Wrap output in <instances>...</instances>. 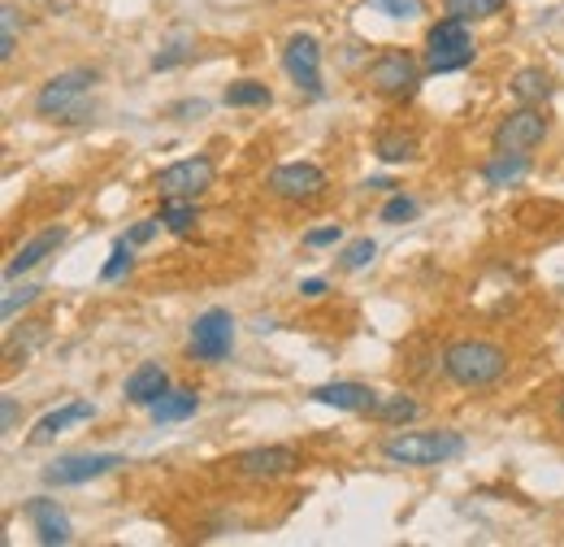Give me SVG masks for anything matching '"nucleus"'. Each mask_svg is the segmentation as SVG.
<instances>
[{"instance_id":"34","label":"nucleus","mask_w":564,"mask_h":547,"mask_svg":"<svg viewBox=\"0 0 564 547\" xmlns=\"http://www.w3.org/2000/svg\"><path fill=\"white\" fill-rule=\"evenodd\" d=\"M343 239V226L334 222V226H317V231H308L304 235V248H334Z\"/></svg>"},{"instance_id":"36","label":"nucleus","mask_w":564,"mask_h":547,"mask_svg":"<svg viewBox=\"0 0 564 547\" xmlns=\"http://www.w3.org/2000/svg\"><path fill=\"white\" fill-rule=\"evenodd\" d=\"M17 418H22L17 400H13V396H4V409H0V431H4V435H9V431H17Z\"/></svg>"},{"instance_id":"39","label":"nucleus","mask_w":564,"mask_h":547,"mask_svg":"<svg viewBox=\"0 0 564 547\" xmlns=\"http://www.w3.org/2000/svg\"><path fill=\"white\" fill-rule=\"evenodd\" d=\"M556 422L564 426V387H561V396H556Z\"/></svg>"},{"instance_id":"32","label":"nucleus","mask_w":564,"mask_h":547,"mask_svg":"<svg viewBox=\"0 0 564 547\" xmlns=\"http://www.w3.org/2000/svg\"><path fill=\"white\" fill-rule=\"evenodd\" d=\"M369 9H378L387 17H421L426 0H369Z\"/></svg>"},{"instance_id":"38","label":"nucleus","mask_w":564,"mask_h":547,"mask_svg":"<svg viewBox=\"0 0 564 547\" xmlns=\"http://www.w3.org/2000/svg\"><path fill=\"white\" fill-rule=\"evenodd\" d=\"M365 187H369V191H395V178L378 174V178H365Z\"/></svg>"},{"instance_id":"21","label":"nucleus","mask_w":564,"mask_h":547,"mask_svg":"<svg viewBox=\"0 0 564 547\" xmlns=\"http://www.w3.org/2000/svg\"><path fill=\"white\" fill-rule=\"evenodd\" d=\"M530 170V152H491V161L482 165L487 187H513L517 178H526Z\"/></svg>"},{"instance_id":"6","label":"nucleus","mask_w":564,"mask_h":547,"mask_svg":"<svg viewBox=\"0 0 564 547\" xmlns=\"http://www.w3.org/2000/svg\"><path fill=\"white\" fill-rule=\"evenodd\" d=\"M235 352V318L231 309H205L187 331V357L200 365H222Z\"/></svg>"},{"instance_id":"28","label":"nucleus","mask_w":564,"mask_h":547,"mask_svg":"<svg viewBox=\"0 0 564 547\" xmlns=\"http://www.w3.org/2000/svg\"><path fill=\"white\" fill-rule=\"evenodd\" d=\"M131 265H135V257H131V244H126V239H118V244H113V252H109V261L100 265V283H113V278L131 274Z\"/></svg>"},{"instance_id":"27","label":"nucleus","mask_w":564,"mask_h":547,"mask_svg":"<svg viewBox=\"0 0 564 547\" xmlns=\"http://www.w3.org/2000/svg\"><path fill=\"white\" fill-rule=\"evenodd\" d=\"M417 200L413 196H404V191H391V200L382 204V213H378V222H387V226H404V222H413L417 217Z\"/></svg>"},{"instance_id":"18","label":"nucleus","mask_w":564,"mask_h":547,"mask_svg":"<svg viewBox=\"0 0 564 547\" xmlns=\"http://www.w3.org/2000/svg\"><path fill=\"white\" fill-rule=\"evenodd\" d=\"M152 422L157 426H174V422H187V418H196L200 413V391H192V387H170L152 409Z\"/></svg>"},{"instance_id":"31","label":"nucleus","mask_w":564,"mask_h":547,"mask_svg":"<svg viewBox=\"0 0 564 547\" xmlns=\"http://www.w3.org/2000/svg\"><path fill=\"white\" fill-rule=\"evenodd\" d=\"M0 22H4V35H0V61H13V52H17V9H13V4H4V9H0Z\"/></svg>"},{"instance_id":"4","label":"nucleus","mask_w":564,"mask_h":547,"mask_svg":"<svg viewBox=\"0 0 564 547\" xmlns=\"http://www.w3.org/2000/svg\"><path fill=\"white\" fill-rule=\"evenodd\" d=\"M478 57V39L469 30L465 17H439L430 30H426V48H421V65L426 74H456L465 65H474Z\"/></svg>"},{"instance_id":"35","label":"nucleus","mask_w":564,"mask_h":547,"mask_svg":"<svg viewBox=\"0 0 564 547\" xmlns=\"http://www.w3.org/2000/svg\"><path fill=\"white\" fill-rule=\"evenodd\" d=\"M205 113H209L205 100H179V104H170V117H179V122H192V117H205Z\"/></svg>"},{"instance_id":"12","label":"nucleus","mask_w":564,"mask_h":547,"mask_svg":"<svg viewBox=\"0 0 564 547\" xmlns=\"http://www.w3.org/2000/svg\"><path fill=\"white\" fill-rule=\"evenodd\" d=\"M231 470L240 478H253V483H274V478H286L299 470V452L286 448V444H266V448H248L231 461Z\"/></svg>"},{"instance_id":"37","label":"nucleus","mask_w":564,"mask_h":547,"mask_svg":"<svg viewBox=\"0 0 564 547\" xmlns=\"http://www.w3.org/2000/svg\"><path fill=\"white\" fill-rule=\"evenodd\" d=\"M326 291H330L326 278H304V283H299V296H304V300H321Z\"/></svg>"},{"instance_id":"22","label":"nucleus","mask_w":564,"mask_h":547,"mask_svg":"<svg viewBox=\"0 0 564 547\" xmlns=\"http://www.w3.org/2000/svg\"><path fill=\"white\" fill-rule=\"evenodd\" d=\"M222 104L226 109H270L274 104V91L266 83H257V78H240V83H231L222 91Z\"/></svg>"},{"instance_id":"19","label":"nucleus","mask_w":564,"mask_h":547,"mask_svg":"<svg viewBox=\"0 0 564 547\" xmlns=\"http://www.w3.org/2000/svg\"><path fill=\"white\" fill-rule=\"evenodd\" d=\"M508 91L517 96V104H543V100H552L556 83H552V74H548L543 65H526V70L513 74Z\"/></svg>"},{"instance_id":"10","label":"nucleus","mask_w":564,"mask_h":547,"mask_svg":"<svg viewBox=\"0 0 564 547\" xmlns=\"http://www.w3.org/2000/svg\"><path fill=\"white\" fill-rule=\"evenodd\" d=\"M118 465H126L122 452H70V457H57L52 465H44V483L48 487H83L91 478L113 474Z\"/></svg>"},{"instance_id":"33","label":"nucleus","mask_w":564,"mask_h":547,"mask_svg":"<svg viewBox=\"0 0 564 547\" xmlns=\"http://www.w3.org/2000/svg\"><path fill=\"white\" fill-rule=\"evenodd\" d=\"M161 226H165L161 217H144V222H135V226H131V231H126L122 239H126L131 248H144V244H148V239H152V235H157Z\"/></svg>"},{"instance_id":"5","label":"nucleus","mask_w":564,"mask_h":547,"mask_svg":"<svg viewBox=\"0 0 564 547\" xmlns=\"http://www.w3.org/2000/svg\"><path fill=\"white\" fill-rule=\"evenodd\" d=\"M421 61L408 52V48H382V52H373V61H369V87L382 96V100H408V96H417V87H421Z\"/></svg>"},{"instance_id":"29","label":"nucleus","mask_w":564,"mask_h":547,"mask_svg":"<svg viewBox=\"0 0 564 547\" xmlns=\"http://www.w3.org/2000/svg\"><path fill=\"white\" fill-rule=\"evenodd\" d=\"M373 257H378V244H373V239L365 235V239H352V244L343 248L339 265H343V270H365V265H369Z\"/></svg>"},{"instance_id":"9","label":"nucleus","mask_w":564,"mask_h":547,"mask_svg":"<svg viewBox=\"0 0 564 547\" xmlns=\"http://www.w3.org/2000/svg\"><path fill=\"white\" fill-rule=\"evenodd\" d=\"M282 70L286 78L295 83V91L321 100L326 87H321V39L308 35V30H295L286 43H282Z\"/></svg>"},{"instance_id":"20","label":"nucleus","mask_w":564,"mask_h":547,"mask_svg":"<svg viewBox=\"0 0 564 547\" xmlns=\"http://www.w3.org/2000/svg\"><path fill=\"white\" fill-rule=\"evenodd\" d=\"M417 135L413 130H382L378 139H373V157L382 161V165H408V161H417Z\"/></svg>"},{"instance_id":"25","label":"nucleus","mask_w":564,"mask_h":547,"mask_svg":"<svg viewBox=\"0 0 564 547\" xmlns=\"http://www.w3.org/2000/svg\"><path fill=\"white\" fill-rule=\"evenodd\" d=\"M504 4H508V0H443V9H447L452 17H465V22H487V17H495Z\"/></svg>"},{"instance_id":"2","label":"nucleus","mask_w":564,"mask_h":547,"mask_svg":"<svg viewBox=\"0 0 564 547\" xmlns=\"http://www.w3.org/2000/svg\"><path fill=\"white\" fill-rule=\"evenodd\" d=\"M96 83H100V70H91V65H74V70L52 74V78L35 91V117H48V122H61V126L91 122L87 91H91Z\"/></svg>"},{"instance_id":"11","label":"nucleus","mask_w":564,"mask_h":547,"mask_svg":"<svg viewBox=\"0 0 564 547\" xmlns=\"http://www.w3.org/2000/svg\"><path fill=\"white\" fill-rule=\"evenodd\" d=\"M330 187L326 170L312 165V161H286V165H274L270 170V191L286 200V204H308V200H321Z\"/></svg>"},{"instance_id":"13","label":"nucleus","mask_w":564,"mask_h":547,"mask_svg":"<svg viewBox=\"0 0 564 547\" xmlns=\"http://www.w3.org/2000/svg\"><path fill=\"white\" fill-rule=\"evenodd\" d=\"M26 522L35 526V539L44 547H65L74 539V531H70V518L61 513V505L57 500H48V496H35V500H26Z\"/></svg>"},{"instance_id":"7","label":"nucleus","mask_w":564,"mask_h":547,"mask_svg":"<svg viewBox=\"0 0 564 547\" xmlns=\"http://www.w3.org/2000/svg\"><path fill=\"white\" fill-rule=\"evenodd\" d=\"M552 122L543 113V104H517L513 113H504L491 130V148L495 152H535L548 139Z\"/></svg>"},{"instance_id":"3","label":"nucleus","mask_w":564,"mask_h":547,"mask_svg":"<svg viewBox=\"0 0 564 547\" xmlns=\"http://www.w3.org/2000/svg\"><path fill=\"white\" fill-rule=\"evenodd\" d=\"M382 457L404 470H434V465L465 457V435L461 431H408V435L400 431L382 439Z\"/></svg>"},{"instance_id":"24","label":"nucleus","mask_w":564,"mask_h":547,"mask_svg":"<svg viewBox=\"0 0 564 547\" xmlns=\"http://www.w3.org/2000/svg\"><path fill=\"white\" fill-rule=\"evenodd\" d=\"M417 413H421V405H417L413 396H382V400H378V409H373L369 418H373V422H382V426H408Z\"/></svg>"},{"instance_id":"17","label":"nucleus","mask_w":564,"mask_h":547,"mask_svg":"<svg viewBox=\"0 0 564 547\" xmlns=\"http://www.w3.org/2000/svg\"><path fill=\"white\" fill-rule=\"evenodd\" d=\"M312 400L330 405V409H343V413H373L382 396L365 383H321V387H312Z\"/></svg>"},{"instance_id":"15","label":"nucleus","mask_w":564,"mask_h":547,"mask_svg":"<svg viewBox=\"0 0 564 547\" xmlns=\"http://www.w3.org/2000/svg\"><path fill=\"white\" fill-rule=\"evenodd\" d=\"M165 391H170V374H165V365H157V361L135 365V370L126 374V383H122V396H126L135 409H152Z\"/></svg>"},{"instance_id":"14","label":"nucleus","mask_w":564,"mask_h":547,"mask_svg":"<svg viewBox=\"0 0 564 547\" xmlns=\"http://www.w3.org/2000/svg\"><path fill=\"white\" fill-rule=\"evenodd\" d=\"M65 244V226H44L39 235H30L13 257H9V265H4V278L13 283V278H22V274H30L35 265H44L57 248Z\"/></svg>"},{"instance_id":"16","label":"nucleus","mask_w":564,"mask_h":547,"mask_svg":"<svg viewBox=\"0 0 564 547\" xmlns=\"http://www.w3.org/2000/svg\"><path fill=\"white\" fill-rule=\"evenodd\" d=\"M91 418H96V405H91V400H70V405L44 413V418L35 422V431L26 435V444H30V448H44V444H52L57 435H65L74 422H91Z\"/></svg>"},{"instance_id":"8","label":"nucleus","mask_w":564,"mask_h":547,"mask_svg":"<svg viewBox=\"0 0 564 547\" xmlns=\"http://www.w3.org/2000/svg\"><path fill=\"white\" fill-rule=\"evenodd\" d=\"M213 178H218L213 157L196 152V157H183V161L165 165V170L152 178V187H157L161 200H200V196L213 187Z\"/></svg>"},{"instance_id":"23","label":"nucleus","mask_w":564,"mask_h":547,"mask_svg":"<svg viewBox=\"0 0 564 547\" xmlns=\"http://www.w3.org/2000/svg\"><path fill=\"white\" fill-rule=\"evenodd\" d=\"M157 217L165 222L170 235H192L196 222H200V204L196 200H161V213Z\"/></svg>"},{"instance_id":"26","label":"nucleus","mask_w":564,"mask_h":547,"mask_svg":"<svg viewBox=\"0 0 564 547\" xmlns=\"http://www.w3.org/2000/svg\"><path fill=\"white\" fill-rule=\"evenodd\" d=\"M192 48H196V39H192L187 30H179V35L165 39V48L152 57V70H174V65H183V61L192 57Z\"/></svg>"},{"instance_id":"1","label":"nucleus","mask_w":564,"mask_h":547,"mask_svg":"<svg viewBox=\"0 0 564 547\" xmlns=\"http://www.w3.org/2000/svg\"><path fill=\"white\" fill-rule=\"evenodd\" d=\"M443 374L456 383V387H465V391H487V387H495L504 374H508V365H513V357H508V348L504 344H495V339H452L447 348H443Z\"/></svg>"},{"instance_id":"30","label":"nucleus","mask_w":564,"mask_h":547,"mask_svg":"<svg viewBox=\"0 0 564 547\" xmlns=\"http://www.w3.org/2000/svg\"><path fill=\"white\" fill-rule=\"evenodd\" d=\"M39 296H44V287H39V283H26V287H17V291H9V296L0 300V318H4V322H13V318H17V309H26V304H35Z\"/></svg>"}]
</instances>
